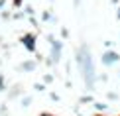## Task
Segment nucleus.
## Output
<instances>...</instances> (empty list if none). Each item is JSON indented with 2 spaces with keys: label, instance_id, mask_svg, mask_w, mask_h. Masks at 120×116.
I'll list each match as a JSON object with an SVG mask.
<instances>
[{
  "label": "nucleus",
  "instance_id": "obj_1",
  "mask_svg": "<svg viewBox=\"0 0 120 116\" xmlns=\"http://www.w3.org/2000/svg\"><path fill=\"white\" fill-rule=\"evenodd\" d=\"M79 63H81V67H83L87 85H93V63H91V57H89L87 49H81V51H79Z\"/></svg>",
  "mask_w": 120,
  "mask_h": 116
},
{
  "label": "nucleus",
  "instance_id": "obj_2",
  "mask_svg": "<svg viewBox=\"0 0 120 116\" xmlns=\"http://www.w3.org/2000/svg\"><path fill=\"white\" fill-rule=\"evenodd\" d=\"M116 59H118V55L110 51V53H104V57H102V61H104V63H114V61H116Z\"/></svg>",
  "mask_w": 120,
  "mask_h": 116
},
{
  "label": "nucleus",
  "instance_id": "obj_3",
  "mask_svg": "<svg viewBox=\"0 0 120 116\" xmlns=\"http://www.w3.org/2000/svg\"><path fill=\"white\" fill-rule=\"evenodd\" d=\"M24 41H26V47L34 49V43H32V41H34V37H32V36H30V37H26V39H24Z\"/></svg>",
  "mask_w": 120,
  "mask_h": 116
}]
</instances>
